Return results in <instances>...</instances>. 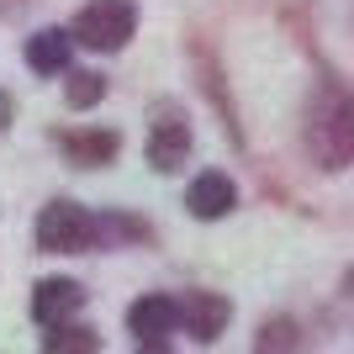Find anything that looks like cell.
<instances>
[{"instance_id":"6da1fadb","label":"cell","mask_w":354,"mask_h":354,"mask_svg":"<svg viewBox=\"0 0 354 354\" xmlns=\"http://www.w3.org/2000/svg\"><path fill=\"white\" fill-rule=\"evenodd\" d=\"M133 27H138V11L127 0H95V6H85V11L74 16L69 37L95 48V53H117V48L133 37Z\"/></svg>"},{"instance_id":"7a4b0ae2","label":"cell","mask_w":354,"mask_h":354,"mask_svg":"<svg viewBox=\"0 0 354 354\" xmlns=\"http://www.w3.org/2000/svg\"><path fill=\"white\" fill-rule=\"evenodd\" d=\"M95 233H101V222L85 207H74V201H53L37 217V249H48V254H85L95 243Z\"/></svg>"},{"instance_id":"3957f363","label":"cell","mask_w":354,"mask_h":354,"mask_svg":"<svg viewBox=\"0 0 354 354\" xmlns=\"http://www.w3.org/2000/svg\"><path fill=\"white\" fill-rule=\"evenodd\" d=\"M227 317H233V307H227V296L217 291H191L185 301H175V323H185V333H191L196 344H212L227 328Z\"/></svg>"},{"instance_id":"277c9868","label":"cell","mask_w":354,"mask_h":354,"mask_svg":"<svg viewBox=\"0 0 354 354\" xmlns=\"http://www.w3.org/2000/svg\"><path fill=\"white\" fill-rule=\"evenodd\" d=\"M80 307H85V286H80V281H43L37 296H32V317H37L43 328L69 323Z\"/></svg>"},{"instance_id":"5b68a950","label":"cell","mask_w":354,"mask_h":354,"mask_svg":"<svg viewBox=\"0 0 354 354\" xmlns=\"http://www.w3.org/2000/svg\"><path fill=\"white\" fill-rule=\"evenodd\" d=\"M233 201H238L233 180H227V175H217V169H207V175H196L191 196H185V207H191V212H196L201 222H212V217H227V212H233Z\"/></svg>"},{"instance_id":"8992f818","label":"cell","mask_w":354,"mask_h":354,"mask_svg":"<svg viewBox=\"0 0 354 354\" xmlns=\"http://www.w3.org/2000/svg\"><path fill=\"white\" fill-rule=\"evenodd\" d=\"M127 328L143 344H159L164 333H175V301L169 296H138L133 307H127Z\"/></svg>"},{"instance_id":"52a82bcc","label":"cell","mask_w":354,"mask_h":354,"mask_svg":"<svg viewBox=\"0 0 354 354\" xmlns=\"http://www.w3.org/2000/svg\"><path fill=\"white\" fill-rule=\"evenodd\" d=\"M185 153H191V127L175 122V117H164L159 127H153V138H148V159H153V169H180Z\"/></svg>"},{"instance_id":"ba28073f","label":"cell","mask_w":354,"mask_h":354,"mask_svg":"<svg viewBox=\"0 0 354 354\" xmlns=\"http://www.w3.org/2000/svg\"><path fill=\"white\" fill-rule=\"evenodd\" d=\"M27 64L37 74H59V69H69V32H59V27H48V32H37L27 43Z\"/></svg>"},{"instance_id":"9c48e42d","label":"cell","mask_w":354,"mask_h":354,"mask_svg":"<svg viewBox=\"0 0 354 354\" xmlns=\"http://www.w3.org/2000/svg\"><path fill=\"white\" fill-rule=\"evenodd\" d=\"M117 133H101V127H90V133H69L64 138V153L74 164H111L117 159Z\"/></svg>"},{"instance_id":"30bf717a","label":"cell","mask_w":354,"mask_h":354,"mask_svg":"<svg viewBox=\"0 0 354 354\" xmlns=\"http://www.w3.org/2000/svg\"><path fill=\"white\" fill-rule=\"evenodd\" d=\"M101 349V333L80 323H53V333L43 339V354H95Z\"/></svg>"},{"instance_id":"8fae6325","label":"cell","mask_w":354,"mask_h":354,"mask_svg":"<svg viewBox=\"0 0 354 354\" xmlns=\"http://www.w3.org/2000/svg\"><path fill=\"white\" fill-rule=\"evenodd\" d=\"M101 95H106V80H101V74H69V106H74V111L95 106Z\"/></svg>"},{"instance_id":"7c38bea8","label":"cell","mask_w":354,"mask_h":354,"mask_svg":"<svg viewBox=\"0 0 354 354\" xmlns=\"http://www.w3.org/2000/svg\"><path fill=\"white\" fill-rule=\"evenodd\" d=\"M6 122H11V95L0 90V133H6Z\"/></svg>"},{"instance_id":"4fadbf2b","label":"cell","mask_w":354,"mask_h":354,"mask_svg":"<svg viewBox=\"0 0 354 354\" xmlns=\"http://www.w3.org/2000/svg\"><path fill=\"white\" fill-rule=\"evenodd\" d=\"M138 354H169V349H164V339H159V344H143Z\"/></svg>"}]
</instances>
